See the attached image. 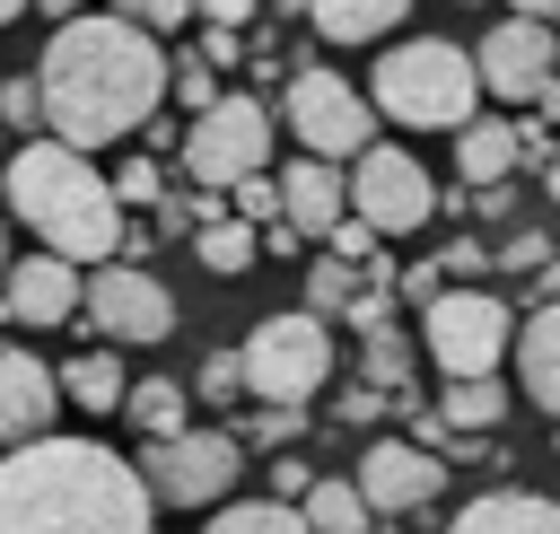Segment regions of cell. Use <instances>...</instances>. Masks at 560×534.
<instances>
[{
	"instance_id": "f6af8a7d",
	"label": "cell",
	"mask_w": 560,
	"mask_h": 534,
	"mask_svg": "<svg viewBox=\"0 0 560 534\" xmlns=\"http://www.w3.org/2000/svg\"><path fill=\"white\" fill-rule=\"evenodd\" d=\"M516 18H542V26H551V18H560V0H516Z\"/></svg>"
},
{
	"instance_id": "277c9868",
	"label": "cell",
	"mask_w": 560,
	"mask_h": 534,
	"mask_svg": "<svg viewBox=\"0 0 560 534\" xmlns=\"http://www.w3.org/2000/svg\"><path fill=\"white\" fill-rule=\"evenodd\" d=\"M368 105L385 123H402V131H464L481 114V70L446 35H402L368 70Z\"/></svg>"
},
{
	"instance_id": "d4e9b609",
	"label": "cell",
	"mask_w": 560,
	"mask_h": 534,
	"mask_svg": "<svg viewBox=\"0 0 560 534\" xmlns=\"http://www.w3.org/2000/svg\"><path fill=\"white\" fill-rule=\"evenodd\" d=\"M254 254H262V228H245V219H201V228H192V263L219 271V280L254 271Z\"/></svg>"
},
{
	"instance_id": "7a4b0ae2",
	"label": "cell",
	"mask_w": 560,
	"mask_h": 534,
	"mask_svg": "<svg viewBox=\"0 0 560 534\" xmlns=\"http://www.w3.org/2000/svg\"><path fill=\"white\" fill-rule=\"evenodd\" d=\"M158 499L105 438L0 446V534H149Z\"/></svg>"
},
{
	"instance_id": "60d3db41",
	"label": "cell",
	"mask_w": 560,
	"mask_h": 534,
	"mask_svg": "<svg viewBox=\"0 0 560 534\" xmlns=\"http://www.w3.org/2000/svg\"><path fill=\"white\" fill-rule=\"evenodd\" d=\"M245 53H254V44H245L236 26H201V61H210V70H236Z\"/></svg>"
},
{
	"instance_id": "8fae6325",
	"label": "cell",
	"mask_w": 560,
	"mask_h": 534,
	"mask_svg": "<svg viewBox=\"0 0 560 534\" xmlns=\"http://www.w3.org/2000/svg\"><path fill=\"white\" fill-rule=\"evenodd\" d=\"M350 219H368L376 236H411V228H429V219H438V184H429V166H420L402 140H368V149L350 158Z\"/></svg>"
},
{
	"instance_id": "d590c367",
	"label": "cell",
	"mask_w": 560,
	"mask_h": 534,
	"mask_svg": "<svg viewBox=\"0 0 560 534\" xmlns=\"http://www.w3.org/2000/svg\"><path fill=\"white\" fill-rule=\"evenodd\" d=\"M438 271H446L455 289H481V271H490V245H481V236H455V245L438 254Z\"/></svg>"
},
{
	"instance_id": "6da1fadb",
	"label": "cell",
	"mask_w": 560,
	"mask_h": 534,
	"mask_svg": "<svg viewBox=\"0 0 560 534\" xmlns=\"http://www.w3.org/2000/svg\"><path fill=\"white\" fill-rule=\"evenodd\" d=\"M35 96H44V131L61 149L96 158L105 140H131L166 105V44L114 9H88V18L52 26V44L35 61Z\"/></svg>"
},
{
	"instance_id": "681fc988",
	"label": "cell",
	"mask_w": 560,
	"mask_h": 534,
	"mask_svg": "<svg viewBox=\"0 0 560 534\" xmlns=\"http://www.w3.org/2000/svg\"><path fill=\"white\" fill-rule=\"evenodd\" d=\"M262 9H280V18H306V0H262Z\"/></svg>"
},
{
	"instance_id": "f35d334b",
	"label": "cell",
	"mask_w": 560,
	"mask_h": 534,
	"mask_svg": "<svg viewBox=\"0 0 560 534\" xmlns=\"http://www.w3.org/2000/svg\"><path fill=\"white\" fill-rule=\"evenodd\" d=\"M332 411H341V420H350V429H376V420H385V411H394V394H376V385H350V394H341V403H332Z\"/></svg>"
},
{
	"instance_id": "d6986e66",
	"label": "cell",
	"mask_w": 560,
	"mask_h": 534,
	"mask_svg": "<svg viewBox=\"0 0 560 534\" xmlns=\"http://www.w3.org/2000/svg\"><path fill=\"white\" fill-rule=\"evenodd\" d=\"M516 166H525V149H516V123H499V114H472V123L455 131V175H464L472 193L508 184Z\"/></svg>"
},
{
	"instance_id": "9c48e42d",
	"label": "cell",
	"mask_w": 560,
	"mask_h": 534,
	"mask_svg": "<svg viewBox=\"0 0 560 534\" xmlns=\"http://www.w3.org/2000/svg\"><path fill=\"white\" fill-rule=\"evenodd\" d=\"M140 481L158 508H219L245 481V446H236V429H175V438L140 446Z\"/></svg>"
},
{
	"instance_id": "2e32d148",
	"label": "cell",
	"mask_w": 560,
	"mask_h": 534,
	"mask_svg": "<svg viewBox=\"0 0 560 534\" xmlns=\"http://www.w3.org/2000/svg\"><path fill=\"white\" fill-rule=\"evenodd\" d=\"M271 184H280V219H289L298 236H332V228L350 219V166H332V158H306V149H298Z\"/></svg>"
},
{
	"instance_id": "ab89813d",
	"label": "cell",
	"mask_w": 560,
	"mask_h": 534,
	"mask_svg": "<svg viewBox=\"0 0 560 534\" xmlns=\"http://www.w3.org/2000/svg\"><path fill=\"white\" fill-rule=\"evenodd\" d=\"M306 490H315V464H306V455H280V464H271V490H262V499H289V508H298Z\"/></svg>"
},
{
	"instance_id": "9a60e30c",
	"label": "cell",
	"mask_w": 560,
	"mask_h": 534,
	"mask_svg": "<svg viewBox=\"0 0 560 534\" xmlns=\"http://www.w3.org/2000/svg\"><path fill=\"white\" fill-rule=\"evenodd\" d=\"M52 411H61V376H52V359H35V350H0V446H35V438H52Z\"/></svg>"
},
{
	"instance_id": "7c38bea8",
	"label": "cell",
	"mask_w": 560,
	"mask_h": 534,
	"mask_svg": "<svg viewBox=\"0 0 560 534\" xmlns=\"http://www.w3.org/2000/svg\"><path fill=\"white\" fill-rule=\"evenodd\" d=\"M472 70H481V96L525 105V96H542V79H560V35H551L542 18H508V26L481 35Z\"/></svg>"
},
{
	"instance_id": "c3c4849f",
	"label": "cell",
	"mask_w": 560,
	"mask_h": 534,
	"mask_svg": "<svg viewBox=\"0 0 560 534\" xmlns=\"http://www.w3.org/2000/svg\"><path fill=\"white\" fill-rule=\"evenodd\" d=\"M542 298H560V254H551V263H542Z\"/></svg>"
},
{
	"instance_id": "8992f818",
	"label": "cell",
	"mask_w": 560,
	"mask_h": 534,
	"mask_svg": "<svg viewBox=\"0 0 560 534\" xmlns=\"http://www.w3.org/2000/svg\"><path fill=\"white\" fill-rule=\"evenodd\" d=\"M420 350H429L438 376H499V359L516 350V315H508L499 289H455L446 280L420 306Z\"/></svg>"
},
{
	"instance_id": "f907efd6",
	"label": "cell",
	"mask_w": 560,
	"mask_h": 534,
	"mask_svg": "<svg viewBox=\"0 0 560 534\" xmlns=\"http://www.w3.org/2000/svg\"><path fill=\"white\" fill-rule=\"evenodd\" d=\"M18 9H35V0H0V26H9V18H18Z\"/></svg>"
},
{
	"instance_id": "4fadbf2b",
	"label": "cell",
	"mask_w": 560,
	"mask_h": 534,
	"mask_svg": "<svg viewBox=\"0 0 560 534\" xmlns=\"http://www.w3.org/2000/svg\"><path fill=\"white\" fill-rule=\"evenodd\" d=\"M350 481H359V499L376 516H420L446 490V455H429L420 438H368V455H359Z\"/></svg>"
},
{
	"instance_id": "ffe728a7",
	"label": "cell",
	"mask_w": 560,
	"mask_h": 534,
	"mask_svg": "<svg viewBox=\"0 0 560 534\" xmlns=\"http://www.w3.org/2000/svg\"><path fill=\"white\" fill-rule=\"evenodd\" d=\"M306 18L324 44H385L411 18V0H306Z\"/></svg>"
},
{
	"instance_id": "4316f807",
	"label": "cell",
	"mask_w": 560,
	"mask_h": 534,
	"mask_svg": "<svg viewBox=\"0 0 560 534\" xmlns=\"http://www.w3.org/2000/svg\"><path fill=\"white\" fill-rule=\"evenodd\" d=\"M359 385H376V394H394V403H411V341L385 324V333H368V350H359Z\"/></svg>"
},
{
	"instance_id": "8d00e7d4",
	"label": "cell",
	"mask_w": 560,
	"mask_h": 534,
	"mask_svg": "<svg viewBox=\"0 0 560 534\" xmlns=\"http://www.w3.org/2000/svg\"><path fill=\"white\" fill-rule=\"evenodd\" d=\"M114 18H131V26H149V35H175V26L192 18V0H114Z\"/></svg>"
},
{
	"instance_id": "ba28073f",
	"label": "cell",
	"mask_w": 560,
	"mask_h": 534,
	"mask_svg": "<svg viewBox=\"0 0 560 534\" xmlns=\"http://www.w3.org/2000/svg\"><path fill=\"white\" fill-rule=\"evenodd\" d=\"M262 166H271V105H262V96L228 88L210 114H192V131H184V175H192L201 193H236V184L262 175Z\"/></svg>"
},
{
	"instance_id": "83f0119b",
	"label": "cell",
	"mask_w": 560,
	"mask_h": 534,
	"mask_svg": "<svg viewBox=\"0 0 560 534\" xmlns=\"http://www.w3.org/2000/svg\"><path fill=\"white\" fill-rule=\"evenodd\" d=\"M350 298H359V271H350V263H332V254H315V263H306V315H324V324H332Z\"/></svg>"
},
{
	"instance_id": "836d02e7",
	"label": "cell",
	"mask_w": 560,
	"mask_h": 534,
	"mask_svg": "<svg viewBox=\"0 0 560 534\" xmlns=\"http://www.w3.org/2000/svg\"><path fill=\"white\" fill-rule=\"evenodd\" d=\"M228 201H236V219H245V228H271V219H280V184H271V175H245Z\"/></svg>"
},
{
	"instance_id": "7dc6e473",
	"label": "cell",
	"mask_w": 560,
	"mask_h": 534,
	"mask_svg": "<svg viewBox=\"0 0 560 534\" xmlns=\"http://www.w3.org/2000/svg\"><path fill=\"white\" fill-rule=\"evenodd\" d=\"M542 193H551V201H560V149H551V158H542Z\"/></svg>"
},
{
	"instance_id": "7402d4cb",
	"label": "cell",
	"mask_w": 560,
	"mask_h": 534,
	"mask_svg": "<svg viewBox=\"0 0 560 534\" xmlns=\"http://www.w3.org/2000/svg\"><path fill=\"white\" fill-rule=\"evenodd\" d=\"M438 420H446L455 438H490V429L508 420V385H499V376H446Z\"/></svg>"
},
{
	"instance_id": "cb8c5ba5",
	"label": "cell",
	"mask_w": 560,
	"mask_h": 534,
	"mask_svg": "<svg viewBox=\"0 0 560 534\" xmlns=\"http://www.w3.org/2000/svg\"><path fill=\"white\" fill-rule=\"evenodd\" d=\"M298 516H306V534H376V508L359 499V481H324V473L298 499Z\"/></svg>"
},
{
	"instance_id": "f546056e",
	"label": "cell",
	"mask_w": 560,
	"mask_h": 534,
	"mask_svg": "<svg viewBox=\"0 0 560 534\" xmlns=\"http://www.w3.org/2000/svg\"><path fill=\"white\" fill-rule=\"evenodd\" d=\"M551 254H560V236H551V228H516V236H499V245H490V263H499V271H542Z\"/></svg>"
},
{
	"instance_id": "5b68a950",
	"label": "cell",
	"mask_w": 560,
	"mask_h": 534,
	"mask_svg": "<svg viewBox=\"0 0 560 534\" xmlns=\"http://www.w3.org/2000/svg\"><path fill=\"white\" fill-rule=\"evenodd\" d=\"M236 359H245V394H254V403L306 411V403L332 385V324L306 315V306H280V315H262V324L245 333Z\"/></svg>"
},
{
	"instance_id": "d6a6232c",
	"label": "cell",
	"mask_w": 560,
	"mask_h": 534,
	"mask_svg": "<svg viewBox=\"0 0 560 534\" xmlns=\"http://www.w3.org/2000/svg\"><path fill=\"white\" fill-rule=\"evenodd\" d=\"M0 131H44V96H35V79H0Z\"/></svg>"
},
{
	"instance_id": "ee69618b",
	"label": "cell",
	"mask_w": 560,
	"mask_h": 534,
	"mask_svg": "<svg viewBox=\"0 0 560 534\" xmlns=\"http://www.w3.org/2000/svg\"><path fill=\"white\" fill-rule=\"evenodd\" d=\"M35 9H44L52 26H70V18H88V0H35Z\"/></svg>"
},
{
	"instance_id": "7bdbcfd3",
	"label": "cell",
	"mask_w": 560,
	"mask_h": 534,
	"mask_svg": "<svg viewBox=\"0 0 560 534\" xmlns=\"http://www.w3.org/2000/svg\"><path fill=\"white\" fill-rule=\"evenodd\" d=\"M438 289H446V271H438V254H429V263H411V271H402V298H411V306H429V298H438Z\"/></svg>"
},
{
	"instance_id": "b9f144b4",
	"label": "cell",
	"mask_w": 560,
	"mask_h": 534,
	"mask_svg": "<svg viewBox=\"0 0 560 534\" xmlns=\"http://www.w3.org/2000/svg\"><path fill=\"white\" fill-rule=\"evenodd\" d=\"M254 9H262V0H192V18H201V26H236V35L254 26Z\"/></svg>"
},
{
	"instance_id": "4dcf8cb0",
	"label": "cell",
	"mask_w": 560,
	"mask_h": 534,
	"mask_svg": "<svg viewBox=\"0 0 560 534\" xmlns=\"http://www.w3.org/2000/svg\"><path fill=\"white\" fill-rule=\"evenodd\" d=\"M192 394H201V403H245V359H236V350H210L201 376H192Z\"/></svg>"
},
{
	"instance_id": "ac0fdd59",
	"label": "cell",
	"mask_w": 560,
	"mask_h": 534,
	"mask_svg": "<svg viewBox=\"0 0 560 534\" xmlns=\"http://www.w3.org/2000/svg\"><path fill=\"white\" fill-rule=\"evenodd\" d=\"M446 534H560V499H542V490H481V499L455 508Z\"/></svg>"
},
{
	"instance_id": "f1b7e54d",
	"label": "cell",
	"mask_w": 560,
	"mask_h": 534,
	"mask_svg": "<svg viewBox=\"0 0 560 534\" xmlns=\"http://www.w3.org/2000/svg\"><path fill=\"white\" fill-rule=\"evenodd\" d=\"M166 88H175V105H184V114H210V105L228 96V88H219V70H210L201 53H192V61H175V70H166Z\"/></svg>"
},
{
	"instance_id": "52a82bcc",
	"label": "cell",
	"mask_w": 560,
	"mask_h": 534,
	"mask_svg": "<svg viewBox=\"0 0 560 534\" xmlns=\"http://www.w3.org/2000/svg\"><path fill=\"white\" fill-rule=\"evenodd\" d=\"M280 123L298 131L306 158H332V166H350V158L376 140V105H368V88H350V79L324 70V61H298V70H289V88H280Z\"/></svg>"
},
{
	"instance_id": "e575fe53",
	"label": "cell",
	"mask_w": 560,
	"mask_h": 534,
	"mask_svg": "<svg viewBox=\"0 0 560 534\" xmlns=\"http://www.w3.org/2000/svg\"><path fill=\"white\" fill-rule=\"evenodd\" d=\"M324 245H332V263H350V271H368V263H376V245H385V236H376V228H368V219H341V228H332V236H324Z\"/></svg>"
},
{
	"instance_id": "816d5d0a",
	"label": "cell",
	"mask_w": 560,
	"mask_h": 534,
	"mask_svg": "<svg viewBox=\"0 0 560 534\" xmlns=\"http://www.w3.org/2000/svg\"><path fill=\"white\" fill-rule=\"evenodd\" d=\"M0 271H9V236H0Z\"/></svg>"
},
{
	"instance_id": "484cf974",
	"label": "cell",
	"mask_w": 560,
	"mask_h": 534,
	"mask_svg": "<svg viewBox=\"0 0 560 534\" xmlns=\"http://www.w3.org/2000/svg\"><path fill=\"white\" fill-rule=\"evenodd\" d=\"M201 534H306V516L289 499H219Z\"/></svg>"
},
{
	"instance_id": "3957f363",
	"label": "cell",
	"mask_w": 560,
	"mask_h": 534,
	"mask_svg": "<svg viewBox=\"0 0 560 534\" xmlns=\"http://www.w3.org/2000/svg\"><path fill=\"white\" fill-rule=\"evenodd\" d=\"M0 184H9V210L44 236V254H61V263H105V254H122V201H114V175H96L79 149H61V140H26V149H9Z\"/></svg>"
},
{
	"instance_id": "30bf717a",
	"label": "cell",
	"mask_w": 560,
	"mask_h": 534,
	"mask_svg": "<svg viewBox=\"0 0 560 534\" xmlns=\"http://www.w3.org/2000/svg\"><path fill=\"white\" fill-rule=\"evenodd\" d=\"M79 315H88V333H105V350H149L175 333V289L149 263H96L79 289Z\"/></svg>"
},
{
	"instance_id": "74e56055",
	"label": "cell",
	"mask_w": 560,
	"mask_h": 534,
	"mask_svg": "<svg viewBox=\"0 0 560 534\" xmlns=\"http://www.w3.org/2000/svg\"><path fill=\"white\" fill-rule=\"evenodd\" d=\"M114 201H166V175H158L149 158H131V166L114 175Z\"/></svg>"
},
{
	"instance_id": "1f68e13d",
	"label": "cell",
	"mask_w": 560,
	"mask_h": 534,
	"mask_svg": "<svg viewBox=\"0 0 560 534\" xmlns=\"http://www.w3.org/2000/svg\"><path fill=\"white\" fill-rule=\"evenodd\" d=\"M298 429H306V411H289V403H262V411L236 429V446H245V455H254V446H289Z\"/></svg>"
},
{
	"instance_id": "603a6c76",
	"label": "cell",
	"mask_w": 560,
	"mask_h": 534,
	"mask_svg": "<svg viewBox=\"0 0 560 534\" xmlns=\"http://www.w3.org/2000/svg\"><path fill=\"white\" fill-rule=\"evenodd\" d=\"M52 376H61V394H70L79 411H96V420H105V411H122V394H131V376H122V359H114V350H79V359H70V368H52Z\"/></svg>"
},
{
	"instance_id": "5bb4252c",
	"label": "cell",
	"mask_w": 560,
	"mask_h": 534,
	"mask_svg": "<svg viewBox=\"0 0 560 534\" xmlns=\"http://www.w3.org/2000/svg\"><path fill=\"white\" fill-rule=\"evenodd\" d=\"M79 289H88V271L61 263V254H18V263L0 271V306H9V324H35V333L70 324V315H79Z\"/></svg>"
},
{
	"instance_id": "bcb514c9",
	"label": "cell",
	"mask_w": 560,
	"mask_h": 534,
	"mask_svg": "<svg viewBox=\"0 0 560 534\" xmlns=\"http://www.w3.org/2000/svg\"><path fill=\"white\" fill-rule=\"evenodd\" d=\"M534 105H542V114L560 123V79H542V96H534Z\"/></svg>"
},
{
	"instance_id": "44dd1931",
	"label": "cell",
	"mask_w": 560,
	"mask_h": 534,
	"mask_svg": "<svg viewBox=\"0 0 560 534\" xmlns=\"http://www.w3.org/2000/svg\"><path fill=\"white\" fill-rule=\"evenodd\" d=\"M122 420L140 429V446H158V438L192 429V385H175V376H140V385L122 394Z\"/></svg>"
},
{
	"instance_id": "e0dca14e",
	"label": "cell",
	"mask_w": 560,
	"mask_h": 534,
	"mask_svg": "<svg viewBox=\"0 0 560 534\" xmlns=\"http://www.w3.org/2000/svg\"><path fill=\"white\" fill-rule=\"evenodd\" d=\"M508 359H516V394L542 403V411L560 420V298H534V306H525Z\"/></svg>"
}]
</instances>
